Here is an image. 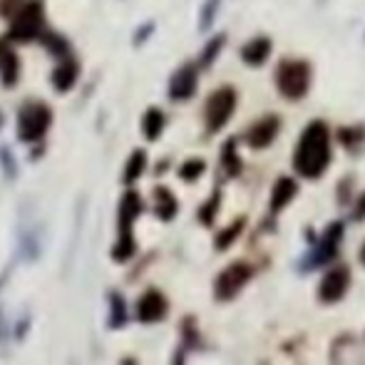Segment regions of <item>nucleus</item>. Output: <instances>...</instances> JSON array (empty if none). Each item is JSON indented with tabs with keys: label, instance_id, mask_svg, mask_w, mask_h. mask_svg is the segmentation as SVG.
Returning <instances> with one entry per match:
<instances>
[{
	"label": "nucleus",
	"instance_id": "423d86ee",
	"mask_svg": "<svg viewBox=\"0 0 365 365\" xmlns=\"http://www.w3.org/2000/svg\"><path fill=\"white\" fill-rule=\"evenodd\" d=\"M251 276H254V269H251L246 261H234V264H229L217 276V281H214V296H217V301H231L236 293L249 284Z\"/></svg>",
	"mask_w": 365,
	"mask_h": 365
},
{
	"label": "nucleus",
	"instance_id": "393cba45",
	"mask_svg": "<svg viewBox=\"0 0 365 365\" xmlns=\"http://www.w3.org/2000/svg\"><path fill=\"white\" fill-rule=\"evenodd\" d=\"M112 316H110V323L112 328H120L125 323V301H122L120 293H112Z\"/></svg>",
	"mask_w": 365,
	"mask_h": 365
},
{
	"label": "nucleus",
	"instance_id": "2f4dec72",
	"mask_svg": "<svg viewBox=\"0 0 365 365\" xmlns=\"http://www.w3.org/2000/svg\"><path fill=\"white\" fill-rule=\"evenodd\" d=\"M361 261L365 264V244H363V249H361Z\"/></svg>",
	"mask_w": 365,
	"mask_h": 365
},
{
	"label": "nucleus",
	"instance_id": "6e6552de",
	"mask_svg": "<svg viewBox=\"0 0 365 365\" xmlns=\"http://www.w3.org/2000/svg\"><path fill=\"white\" fill-rule=\"evenodd\" d=\"M341 239H343V224L341 221H333V224L323 231V239L316 244V249H313V256L308 259L306 269H313L316 264H328V261L338 254V244H341Z\"/></svg>",
	"mask_w": 365,
	"mask_h": 365
},
{
	"label": "nucleus",
	"instance_id": "7c9ffc66",
	"mask_svg": "<svg viewBox=\"0 0 365 365\" xmlns=\"http://www.w3.org/2000/svg\"><path fill=\"white\" fill-rule=\"evenodd\" d=\"M0 157H3V162H5V172H8V177H13V162H10V157H8V149L0 152Z\"/></svg>",
	"mask_w": 365,
	"mask_h": 365
},
{
	"label": "nucleus",
	"instance_id": "473e14b6",
	"mask_svg": "<svg viewBox=\"0 0 365 365\" xmlns=\"http://www.w3.org/2000/svg\"><path fill=\"white\" fill-rule=\"evenodd\" d=\"M0 125H3V115H0Z\"/></svg>",
	"mask_w": 365,
	"mask_h": 365
},
{
	"label": "nucleus",
	"instance_id": "9d476101",
	"mask_svg": "<svg viewBox=\"0 0 365 365\" xmlns=\"http://www.w3.org/2000/svg\"><path fill=\"white\" fill-rule=\"evenodd\" d=\"M167 316V298L159 291H147L137 303V318L142 323H157Z\"/></svg>",
	"mask_w": 365,
	"mask_h": 365
},
{
	"label": "nucleus",
	"instance_id": "c756f323",
	"mask_svg": "<svg viewBox=\"0 0 365 365\" xmlns=\"http://www.w3.org/2000/svg\"><path fill=\"white\" fill-rule=\"evenodd\" d=\"M217 3H219V0H209V5H207V18L202 20L204 28H207V25H209V20H212V15L217 13Z\"/></svg>",
	"mask_w": 365,
	"mask_h": 365
},
{
	"label": "nucleus",
	"instance_id": "a878e982",
	"mask_svg": "<svg viewBox=\"0 0 365 365\" xmlns=\"http://www.w3.org/2000/svg\"><path fill=\"white\" fill-rule=\"evenodd\" d=\"M224 43H226L224 35H217V38H214L212 43L207 45V50H204V53H202V68H209V65L214 63V58H217L219 50L224 48Z\"/></svg>",
	"mask_w": 365,
	"mask_h": 365
},
{
	"label": "nucleus",
	"instance_id": "f3484780",
	"mask_svg": "<svg viewBox=\"0 0 365 365\" xmlns=\"http://www.w3.org/2000/svg\"><path fill=\"white\" fill-rule=\"evenodd\" d=\"M154 212L164 221L177 217V199H174V194L169 192V189H164V187L154 189Z\"/></svg>",
	"mask_w": 365,
	"mask_h": 365
},
{
	"label": "nucleus",
	"instance_id": "4be33fe9",
	"mask_svg": "<svg viewBox=\"0 0 365 365\" xmlns=\"http://www.w3.org/2000/svg\"><path fill=\"white\" fill-rule=\"evenodd\" d=\"M145 164H147V154L142 152V149H137L135 154L130 157V162H127V169H125V182L132 184L137 177H140L142 172H145Z\"/></svg>",
	"mask_w": 365,
	"mask_h": 365
},
{
	"label": "nucleus",
	"instance_id": "1a4fd4ad",
	"mask_svg": "<svg viewBox=\"0 0 365 365\" xmlns=\"http://www.w3.org/2000/svg\"><path fill=\"white\" fill-rule=\"evenodd\" d=\"M279 127H281V120L276 115L261 117V120H256L254 125L249 127V132H246V142H249L251 149L271 147V142H274L276 135H279Z\"/></svg>",
	"mask_w": 365,
	"mask_h": 365
},
{
	"label": "nucleus",
	"instance_id": "f8f14e48",
	"mask_svg": "<svg viewBox=\"0 0 365 365\" xmlns=\"http://www.w3.org/2000/svg\"><path fill=\"white\" fill-rule=\"evenodd\" d=\"M298 184L291 177H279L271 192V214H279L281 209H286L291 204V199L296 197Z\"/></svg>",
	"mask_w": 365,
	"mask_h": 365
},
{
	"label": "nucleus",
	"instance_id": "dca6fc26",
	"mask_svg": "<svg viewBox=\"0 0 365 365\" xmlns=\"http://www.w3.org/2000/svg\"><path fill=\"white\" fill-rule=\"evenodd\" d=\"M77 63L73 58H63V63L55 68V73H53V82H55V87H58L60 92H68L70 87L75 85V80H77Z\"/></svg>",
	"mask_w": 365,
	"mask_h": 365
},
{
	"label": "nucleus",
	"instance_id": "7ed1b4c3",
	"mask_svg": "<svg viewBox=\"0 0 365 365\" xmlns=\"http://www.w3.org/2000/svg\"><path fill=\"white\" fill-rule=\"evenodd\" d=\"M45 33V8L43 0H30L15 13L13 25H10V38L28 43V40L43 38Z\"/></svg>",
	"mask_w": 365,
	"mask_h": 365
},
{
	"label": "nucleus",
	"instance_id": "f257e3e1",
	"mask_svg": "<svg viewBox=\"0 0 365 365\" xmlns=\"http://www.w3.org/2000/svg\"><path fill=\"white\" fill-rule=\"evenodd\" d=\"M331 164V132L323 120H313L298 137L293 169L306 179H318Z\"/></svg>",
	"mask_w": 365,
	"mask_h": 365
},
{
	"label": "nucleus",
	"instance_id": "0eeeda50",
	"mask_svg": "<svg viewBox=\"0 0 365 365\" xmlns=\"http://www.w3.org/2000/svg\"><path fill=\"white\" fill-rule=\"evenodd\" d=\"M348 286H351V271H348V266H336V269H331L323 276L321 286H318V298L323 303H338L348 293Z\"/></svg>",
	"mask_w": 365,
	"mask_h": 365
},
{
	"label": "nucleus",
	"instance_id": "2eb2a0df",
	"mask_svg": "<svg viewBox=\"0 0 365 365\" xmlns=\"http://www.w3.org/2000/svg\"><path fill=\"white\" fill-rule=\"evenodd\" d=\"M18 75H20V60L8 45L0 43V80L3 85H15L18 82Z\"/></svg>",
	"mask_w": 365,
	"mask_h": 365
},
{
	"label": "nucleus",
	"instance_id": "aec40b11",
	"mask_svg": "<svg viewBox=\"0 0 365 365\" xmlns=\"http://www.w3.org/2000/svg\"><path fill=\"white\" fill-rule=\"evenodd\" d=\"M338 140H341V145L348 149V152H356L358 147L365 142V127H343L341 132H338Z\"/></svg>",
	"mask_w": 365,
	"mask_h": 365
},
{
	"label": "nucleus",
	"instance_id": "20e7f679",
	"mask_svg": "<svg viewBox=\"0 0 365 365\" xmlns=\"http://www.w3.org/2000/svg\"><path fill=\"white\" fill-rule=\"evenodd\" d=\"M236 110V90L234 87H219L217 92H212L204 107V120H207V132L217 135L221 127L231 120Z\"/></svg>",
	"mask_w": 365,
	"mask_h": 365
},
{
	"label": "nucleus",
	"instance_id": "c85d7f7f",
	"mask_svg": "<svg viewBox=\"0 0 365 365\" xmlns=\"http://www.w3.org/2000/svg\"><path fill=\"white\" fill-rule=\"evenodd\" d=\"M353 219H356V221L365 219V192H363V197L358 199V204H356V212H353Z\"/></svg>",
	"mask_w": 365,
	"mask_h": 365
},
{
	"label": "nucleus",
	"instance_id": "cd10ccee",
	"mask_svg": "<svg viewBox=\"0 0 365 365\" xmlns=\"http://www.w3.org/2000/svg\"><path fill=\"white\" fill-rule=\"evenodd\" d=\"M20 3H23V0H3V13H5V15L18 13V10H20Z\"/></svg>",
	"mask_w": 365,
	"mask_h": 365
},
{
	"label": "nucleus",
	"instance_id": "412c9836",
	"mask_svg": "<svg viewBox=\"0 0 365 365\" xmlns=\"http://www.w3.org/2000/svg\"><path fill=\"white\" fill-rule=\"evenodd\" d=\"M142 130H145V137L147 140H157L159 135H162L164 130V115L159 110H149L145 115V120H142Z\"/></svg>",
	"mask_w": 365,
	"mask_h": 365
},
{
	"label": "nucleus",
	"instance_id": "5701e85b",
	"mask_svg": "<svg viewBox=\"0 0 365 365\" xmlns=\"http://www.w3.org/2000/svg\"><path fill=\"white\" fill-rule=\"evenodd\" d=\"M132 254H135V236H132V234H120L115 249H112V256H115L117 261H127Z\"/></svg>",
	"mask_w": 365,
	"mask_h": 365
},
{
	"label": "nucleus",
	"instance_id": "bb28decb",
	"mask_svg": "<svg viewBox=\"0 0 365 365\" xmlns=\"http://www.w3.org/2000/svg\"><path fill=\"white\" fill-rule=\"evenodd\" d=\"M219 202H221V194L214 192L212 199H209V202L202 207V212H199V219H202L204 224H214V217H217V212H219Z\"/></svg>",
	"mask_w": 365,
	"mask_h": 365
},
{
	"label": "nucleus",
	"instance_id": "6ab92c4d",
	"mask_svg": "<svg viewBox=\"0 0 365 365\" xmlns=\"http://www.w3.org/2000/svg\"><path fill=\"white\" fill-rule=\"evenodd\" d=\"M244 226H246L244 217H239V219L234 221V224L226 226V229L217 236V241H214V244H217V251H226V249H229V246L234 244L236 239H239V234L244 231Z\"/></svg>",
	"mask_w": 365,
	"mask_h": 365
},
{
	"label": "nucleus",
	"instance_id": "9b49d317",
	"mask_svg": "<svg viewBox=\"0 0 365 365\" xmlns=\"http://www.w3.org/2000/svg\"><path fill=\"white\" fill-rule=\"evenodd\" d=\"M197 92V68L194 65H184L174 73L169 82V97L172 100H189Z\"/></svg>",
	"mask_w": 365,
	"mask_h": 365
},
{
	"label": "nucleus",
	"instance_id": "b1692460",
	"mask_svg": "<svg viewBox=\"0 0 365 365\" xmlns=\"http://www.w3.org/2000/svg\"><path fill=\"white\" fill-rule=\"evenodd\" d=\"M204 169H207V164H204L202 159H189V162H184L182 169H179V177H182L184 182H194V179L202 177Z\"/></svg>",
	"mask_w": 365,
	"mask_h": 365
},
{
	"label": "nucleus",
	"instance_id": "4468645a",
	"mask_svg": "<svg viewBox=\"0 0 365 365\" xmlns=\"http://www.w3.org/2000/svg\"><path fill=\"white\" fill-rule=\"evenodd\" d=\"M269 55H271V40L264 38V35L249 40V43L244 45V50H241V58H244V63L251 65V68L264 65L266 60H269Z\"/></svg>",
	"mask_w": 365,
	"mask_h": 365
},
{
	"label": "nucleus",
	"instance_id": "f03ea898",
	"mask_svg": "<svg viewBox=\"0 0 365 365\" xmlns=\"http://www.w3.org/2000/svg\"><path fill=\"white\" fill-rule=\"evenodd\" d=\"M311 85V65L306 60H281L276 68V87L286 100L306 97Z\"/></svg>",
	"mask_w": 365,
	"mask_h": 365
},
{
	"label": "nucleus",
	"instance_id": "a211bd4d",
	"mask_svg": "<svg viewBox=\"0 0 365 365\" xmlns=\"http://www.w3.org/2000/svg\"><path fill=\"white\" fill-rule=\"evenodd\" d=\"M221 167H224V172L229 174V177H239L241 169H244V162L239 159V154H236V140H229L221 149Z\"/></svg>",
	"mask_w": 365,
	"mask_h": 365
},
{
	"label": "nucleus",
	"instance_id": "39448f33",
	"mask_svg": "<svg viewBox=\"0 0 365 365\" xmlns=\"http://www.w3.org/2000/svg\"><path fill=\"white\" fill-rule=\"evenodd\" d=\"M50 122H53V112L43 105V102H33L20 110L18 117V135L25 142H35L48 132Z\"/></svg>",
	"mask_w": 365,
	"mask_h": 365
},
{
	"label": "nucleus",
	"instance_id": "ddd939ff",
	"mask_svg": "<svg viewBox=\"0 0 365 365\" xmlns=\"http://www.w3.org/2000/svg\"><path fill=\"white\" fill-rule=\"evenodd\" d=\"M142 212V199L137 192H127L120 204V234H132V224Z\"/></svg>",
	"mask_w": 365,
	"mask_h": 365
}]
</instances>
